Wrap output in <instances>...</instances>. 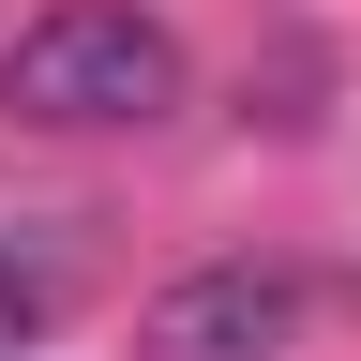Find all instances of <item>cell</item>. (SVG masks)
I'll use <instances>...</instances> for the list:
<instances>
[{
    "label": "cell",
    "instance_id": "obj_3",
    "mask_svg": "<svg viewBox=\"0 0 361 361\" xmlns=\"http://www.w3.org/2000/svg\"><path fill=\"white\" fill-rule=\"evenodd\" d=\"M75 301V241H45V226H0V361L45 346V316Z\"/></svg>",
    "mask_w": 361,
    "mask_h": 361
},
{
    "label": "cell",
    "instance_id": "obj_2",
    "mask_svg": "<svg viewBox=\"0 0 361 361\" xmlns=\"http://www.w3.org/2000/svg\"><path fill=\"white\" fill-rule=\"evenodd\" d=\"M286 331H301V286H286V271H256V256H226V271L151 286L135 361H286Z\"/></svg>",
    "mask_w": 361,
    "mask_h": 361
},
{
    "label": "cell",
    "instance_id": "obj_1",
    "mask_svg": "<svg viewBox=\"0 0 361 361\" xmlns=\"http://www.w3.org/2000/svg\"><path fill=\"white\" fill-rule=\"evenodd\" d=\"M0 106L45 121V135L166 121L180 106V45H166V16H135V0H61V16H30L0 45Z\"/></svg>",
    "mask_w": 361,
    "mask_h": 361
},
{
    "label": "cell",
    "instance_id": "obj_4",
    "mask_svg": "<svg viewBox=\"0 0 361 361\" xmlns=\"http://www.w3.org/2000/svg\"><path fill=\"white\" fill-rule=\"evenodd\" d=\"M16 361H30V346H16Z\"/></svg>",
    "mask_w": 361,
    "mask_h": 361
}]
</instances>
